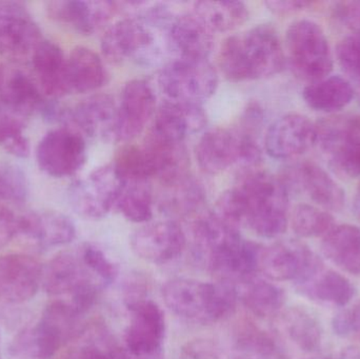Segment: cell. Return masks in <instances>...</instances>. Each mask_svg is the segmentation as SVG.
I'll return each mask as SVG.
<instances>
[{
	"label": "cell",
	"instance_id": "1",
	"mask_svg": "<svg viewBox=\"0 0 360 359\" xmlns=\"http://www.w3.org/2000/svg\"><path fill=\"white\" fill-rule=\"evenodd\" d=\"M229 216L257 235H283L289 223V191L278 177L264 171H243L238 183L222 193Z\"/></svg>",
	"mask_w": 360,
	"mask_h": 359
},
{
	"label": "cell",
	"instance_id": "2",
	"mask_svg": "<svg viewBox=\"0 0 360 359\" xmlns=\"http://www.w3.org/2000/svg\"><path fill=\"white\" fill-rule=\"evenodd\" d=\"M218 63L226 79L243 82L277 75L285 67L287 59L274 27L259 25L226 38Z\"/></svg>",
	"mask_w": 360,
	"mask_h": 359
},
{
	"label": "cell",
	"instance_id": "3",
	"mask_svg": "<svg viewBox=\"0 0 360 359\" xmlns=\"http://www.w3.org/2000/svg\"><path fill=\"white\" fill-rule=\"evenodd\" d=\"M162 297L167 307L182 320L209 325L232 315L239 294L236 287L224 282L174 278L165 285Z\"/></svg>",
	"mask_w": 360,
	"mask_h": 359
},
{
	"label": "cell",
	"instance_id": "4",
	"mask_svg": "<svg viewBox=\"0 0 360 359\" xmlns=\"http://www.w3.org/2000/svg\"><path fill=\"white\" fill-rule=\"evenodd\" d=\"M101 51L110 63H133L141 67L162 65L168 55L164 34L137 16L120 19L108 27Z\"/></svg>",
	"mask_w": 360,
	"mask_h": 359
},
{
	"label": "cell",
	"instance_id": "5",
	"mask_svg": "<svg viewBox=\"0 0 360 359\" xmlns=\"http://www.w3.org/2000/svg\"><path fill=\"white\" fill-rule=\"evenodd\" d=\"M195 154L199 168L211 175L219 174L234 164H241L245 171L257 169L262 162V151L254 135L226 128L205 132Z\"/></svg>",
	"mask_w": 360,
	"mask_h": 359
},
{
	"label": "cell",
	"instance_id": "6",
	"mask_svg": "<svg viewBox=\"0 0 360 359\" xmlns=\"http://www.w3.org/2000/svg\"><path fill=\"white\" fill-rule=\"evenodd\" d=\"M285 59L292 72L304 81L313 84L330 76L333 55L321 25L300 19L285 34Z\"/></svg>",
	"mask_w": 360,
	"mask_h": 359
},
{
	"label": "cell",
	"instance_id": "7",
	"mask_svg": "<svg viewBox=\"0 0 360 359\" xmlns=\"http://www.w3.org/2000/svg\"><path fill=\"white\" fill-rule=\"evenodd\" d=\"M315 145L338 174L360 176V118L333 115L315 124Z\"/></svg>",
	"mask_w": 360,
	"mask_h": 359
},
{
	"label": "cell",
	"instance_id": "8",
	"mask_svg": "<svg viewBox=\"0 0 360 359\" xmlns=\"http://www.w3.org/2000/svg\"><path fill=\"white\" fill-rule=\"evenodd\" d=\"M158 81L168 100L201 105L215 94L218 74L209 60L175 58L162 65Z\"/></svg>",
	"mask_w": 360,
	"mask_h": 359
},
{
	"label": "cell",
	"instance_id": "9",
	"mask_svg": "<svg viewBox=\"0 0 360 359\" xmlns=\"http://www.w3.org/2000/svg\"><path fill=\"white\" fill-rule=\"evenodd\" d=\"M36 160L42 172L54 178L73 176L86 162L84 135L70 126L46 133L36 148Z\"/></svg>",
	"mask_w": 360,
	"mask_h": 359
},
{
	"label": "cell",
	"instance_id": "10",
	"mask_svg": "<svg viewBox=\"0 0 360 359\" xmlns=\"http://www.w3.org/2000/svg\"><path fill=\"white\" fill-rule=\"evenodd\" d=\"M124 183L113 164H105L71 185L70 204L84 218H103L115 209Z\"/></svg>",
	"mask_w": 360,
	"mask_h": 359
},
{
	"label": "cell",
	"instance_id": "11",
	"mask_svg": "<svg viewBox=\"0 0 360 359\" xmlns=\"http://www.w3.org/2000/svg\"><path fill=\"white\" fill-rule=\"evenodd\" d=\"M264 247L233 234L212 253L207 269L218 282L243 286L255 280L260 272V261Z\"/></svg>",
	"mask_w": 360,
	"mask_h": 359
},
{
	"label": "cell",
	"instance_id": "12",
	"mask_svg": "<svg viewBox=\"0 0 360 359\" xmlns=\"http://www.w3.org/2000/svg\"><path fill=\"white\" fill-rule=\"evenodd\" d=\"M41 30L20 2L0 1V55L13 63L31 59Z\"/></svg>",
	"mask_w": 360,
	"mask_h": 359
},
{
	"label": "cell",
	"instance_id": "13",
	"mask_svg": "<svg viewBox=\"0 0 360 359\" xmlns=\"http://www.w3.org/2000/svg\"><path fill=\"white\" fill-rule=\"evenodd\" d=\"M158 99L153 86L146 79H132L122 89L118 103L116 143H128L145 131L155 116Z\"/></svg>",
	"mask_w": 360,
	"mask_h": 359
},
{
	"label": "cell",
	"instance_id": "14",
	"mask_svg": "<svg viewBox=\"0 0 360 359\" xmlns=\"http://www.w3.org/2000/svg\"><path fill=\"white\" fill-rule=\"evenodd\" d=\"M133 252L148 263L164 265L174 261L186 247V235L177 221L146 223L131 236Z\"/></svg>",
	"mask_w": 360,
	"mask_h": 359
},
{
	"label": "cell",
	"instance_id": "15",
	"mask_svg": "<svg viewBox=\"0 0 360 359\" xmlns=\"http://www.w3.org/2000/svg\"><path fill=\"white\" fill-rule=\"evenodd\" d=\"M63 120L84 137L116 143L118 103L110 95H92L65 111Z\"/></svg>",
	"mask_w": 360,
	"mask_h": 359
},
{
	"label": "cell",
	"instance_id": "16",
	"mask_svg": "<svg viewBox=\"0 0 360 359\" xmlns=\"http://www.w3.org/2000/svg\"><path fill=\"white\" fill-rule=\"evenodd\" d=\"M288 191L306 194L317 206L326 211H340L346 202L342 188L313 162H300L289 167L283 177H279Z\"/></svg>",
	"mask_w": 360,
	"mask_h": 359
},
{
	"label": "cell",
	"instance_id": "17",
	"mask_svg": "<svg viewBox=\"0 0 360 359\" xmlns=\"http://www.w3.org/2000/svg\"><path fill=\"white\" fill-rule=\"evenodd\" d=\"M316 126L307 116L291 113L275 120L264 136L266 153L274 159H293L315 145Z\"/></svg>",
	"mask_w": 360,
	"mask_h": 359
},
{
	"label": "cell",
	"instance_id": "18",
	"mask_svg": "<svg viewBox=\"0 0 360 359\" xmlns=\"http://www.w3.org/2000/svg\"><path fill=\"white\" fill-rule=\"evenodd\" d=\"M42 266L30 255L14 253L0 256V301H31L41 286Z\"/></svg>",
	"mask_w": 360,
	"mask_h": 359
},
{
	"label": "cell",
	"instance_id": "19",
	"mask_svg": "<svg viewBox=\"0 0 360 359\" xmlns=\"http://www.w3.org/2000/svg\"><path fill=\"white\" fill-rule=\"evenodd\" d=\"M165 42L172 59L209 60L215 48L213 32L192 12L176 15L165 32Z\"/></svg>",
	"mask_w": 360,
	"mask_h": 359
},
{
	"label": "cell",
	"instance_id": "20",
	"mask_svg": "<svg viewBox=\"0 0 360 359\" xmlns=\"http://www.w3.org/2000/svg\"><path fill=\"white\" fill-rule=\"evenodd\" d=\"M319 257L297 240H281L264 247L260 272L275 282H296L304 275Z\"/></svg>",
	"mask_w": 360,
	"mask_h": 359
},
{
	"label": "cell",
	"instance_id": "21",
	"mask_svg": "<svg viewBox=\"0 0 360 359\" xmlns=\"http://www.w3.org/2000/svg\"><path fill=\"white\" fill-rule=\"evenodd\" d=\"M130 312L132 318L126 332L129 351L139 358L153 355L162 347L166 333L164 312L150 299L135 306Z\"/></svg>",
	"mask_w": 360,
	"mask_h": 359
},
{
	"label": "cell",
	"instance_id": "22",
	"mask_svg": "<svg viewBox=\"0 0 360 359\" xmlns=\"http://www.w3.org/2000/svg\"><path fill=\"white\" fill-rule=\"evenodd\" d=\"M17 235L40 250H46L71 244L76 236V228L67 215L44 211L19 216Z\"/></svg>",
	"mask_w": 360,
	"mask_h": 359
},
{
	"label": "cell",
	"instance_id": "23",
	"mask_svg": "<svg viewBox=\"0 0 360 359\" xmlns=\"http://www.w3.org/2000/svg\"><path fill=\"white\" fill-rule=\"evenodd\" d=\"M294 284L302 296L331 307L345 308L355 295L352 282L338 272L326 269L321 259Z\"/></svg>",
	"mask_w": 360,
	"mask_h": 359
},
{
	"label": "cell",
	"instance_id": "24",
	"mask_svg": "<svg viewBox=\"0 0 360 359\" xmlns=\"http://www.w3.org/2000/svg\"><path fill=\"white\" fill-rule=\"evenodd\" d=\"M46 11L53 20L78 33L92 35L105 27L120 10L117 2L63 0L48 2Z\"/></svg>",
	"mask_w": 360,
	"mask_h": 359
},
{
	"label": "cell",
	"instance_id": "25",
	"mask_svg": "<svg viewBox=\"0 0 360 359\" xmlns=\"http://www.w3.org/2000/svg\"><path fill=\"white\" fill-rule=\"evenodd\" d=\"M207 124V115L201 105L168 100L158 105L151 132L164 138L184 143L190 135L200 132Z\"/></svg>",
	"mask_w": 360,
	"mask_h": 359
},
{
	"label": "cell",
	"instance_id": "26",
	"mask_svg": "<svg viewBox=\"0 0 360 359\" xmlns=\"http://www.w3.org/2000/svg\"><path fill=\"white\" fill-rule=\"evenodd\" d=\"M88 284H97L103 288L82 263L78 253H60L42 267L41 286L48 294L71 296Z\"/></svg>",
	"mask_w": 360,
	"mask_h": 359
},
{
	"label": "cell",
	"instance_id": "27",
	"mask_svg": "<svg viewBox=\"0 0 360 359\" xmlns=\"http://www.w3.org/2000/svg\"><path fill=\"white\" fill-rule=\"evenodd\" d=\"M39 86L25 72L15 67L0 69V105L30 118L46 105Z\"/></svg>",
	"mask_w": 360,
	"mask_h": 359
},
{
	"label": "cell",
	"instance_id": "28",
	"mask_svg": "<svg viewBox=\"0 0 360 359\" xmlns=\"http://www.w3.org/2000/svg\"><path fill=\"white\" fill-rule=\"evenodd\" d=\"M39 89L46 96L59 98L70 94L67 84V58L60 46L42 40L31 58Z\"/></svg>",
	"mask_w": 360,
	"mask_h": 359
},
{
	"label": "cell",
	"instance_id": "29",
	"mask_svg": "<svg viewBox=\"0 0 360 359\" xmlns=\"http://www.w3.org/2000/svg\"><path fill=\"white\" fill-rule=\"evenodd\" d=\"M65 75L70 94L94 92L105 86L108 78L101 57L86 46L72 51L67 58Z\"/></svg>",
	"mask_w": 360,
	"mask_h": 359
},
{
	"label": "cell",
	"instance_id": "30",
	"mask_svg": "<svg viewBox=\"0 0 360 359\" xmlns=\"http://www.w3.org/2000/svg\"><path fill=\"white\" fill-rule=\"evenodd\" d=\"M277 316L278 332L300 353L314 355L319 352L323 332L314 316L300 308H291Z\"/></svg>",
	"mask_w": 360,
	"mask_h": 359
},
{
	"label": "cell",
	"instance_id": "31",
	"mask_svg": "<svg viewBox=\"0 0 360 359\" xmlns=\"http://www.w3.org/2000/svg\"><path fill=\"white\" fill-rule=\"evenodd\" d=\"M321 251L340 269L360 275V228L357 226H335L323 237Z\"/></svg>",
	"mask_w": 360,
	"mask_h": 359
},
{
	"label": "cell",
	"instance_id": "32",
	"mask_svg": "<svg viewBox=\"0 0 360 359\" xmlns=\"http://www.w3.org/2000/svg\"><path fill=\"white\" fill-rule=\"evenodd\" d=\"M354 94V88L347 78L334 75L309 84L304 89L302 97L314 111L335 113L350 105Z\"/></svg>",
	"mask_w": 360,
	"mask_h": 359
},
{
	"label": "cell",
	"instance_id": "33",
	"mask_svg": "<svg viewBox=\"0 0 360 359\" xmlns=\"http://www.w3.org/2000/svg\"><path fill=\"white\" fill-rule=\"evenodd\" d=\"M162 187L165 191L160 197V207L167 215L188 217L200 210L205 204V190L190 174Z\"/></svg>",
	"mask_w": 360,
	"mask_h": 359
},
{
	"label": "cell",
	"instance_id": "34",
	"mask_svg": "<svg viewBox=\"0 0 360 359\" xmlns=\"http://www.w3.org/2000/svg\"><path fill=\"white\" fill-rule=\"evenodd\" d=\"M191 12L213 33L234 31L249 19V10L240 1H197Z\"/></svg>",
	"mask_w": 360,
	"mask_h": 359
},
{
	"label": "cell",
	"instance_id": "35",
	"mask_svg": "<svg viewBox=\"0 0 360 359\" xmlns=\"http://www.w3.org/2000/svg\"><path fill=\"white\" fill-rule=\"evenodd\" d=\"M65 345L60 337L42 322L21 331L10 345V353L16 359H51Z\"/></svg>",
	"mask_w": 360,
	"mask_h": 359
},
{
	"label": "cell",
	"instance_id": "36",
	"mask_svg": "<svg viewBox=\"0 0 360 359\" xmlns=\"http://www.w3.org/2000/svg\"><path fill=\"white\" fill-rule=\"evenodd\" d=\"M241 287V301L252 314L257 318H268L281 313L285 301L283 289L257 278Z\"/></svg>",
	"mask_w": 360,
	"mask_h": 359
},
{
	"label": "cell",
	"instance_id": "37",
	"mask_svg": "<svg viewBox=\"0 0 360 359\" xmlns=\"http://www.w3.org/2000/svg\"><path fill=\"white\" fill-rule=\"evenodd\" d=\"M115 209L132 223H150L154 211V196L150 181L124 183Z\"/></svg>",
	"mask_w": 360,
	"mask_h": 359
},
{
	"label": "cell",
	"instance_id": "38",
	"mask_svg": "<svg viewBox=\"0 0 360 359\" xmlns=\"http://www.w3.org/2000/svg\"><path fill=\"white\" fill-rule=\"evenodd\" d=\"M237 351L256 359H278L274 339L251 320H243L235 329Z\"/></svg>",
	"mask_w": 360,
	"mask_h": 359
},
{
	"label": "cell",
	"instance_id": "39",
	"mask_svg": "<svg viewBox=\"0 0 360 359\" xmlns=\"http://www.w3.org/2000/svg\"><path fill=\"white\" fill-rule=\"evenodd\" d=\"M29 118L0 105V148L14 157L27 158L31 153L25 129Z\"/></svg>",
	"mask_w": 360,
	"mask_h": 359
},
{
	"label": "cell",
	"instance_id": "40",
	"mask_svg": "<svg viewBox=\"0 0 360 359\" xmlns=\"http://www.w3.org/2000/svg\"><path fill=\"white\" fill-rule=\"evenodd\" d=\"M291 226L300 237H325L334 227L335 221L328 211L310 204H298L291 215Z\"/></svg>",
	"mask_w": 360,
	"mask_h": 359
},
{
	"label": "cell",
	"instance_id": "41",
	"mask_svg": "<svg viewBox=\"0 0 360 359\" xmlns=\"http://www.w3.org/2000/svg\"><path fill=\"white\" fill-rule=\"evenodd\" d=\"M112 164L124 183L150 181V179L153 178L141 145L128 143L120 148Z\"/></svg>",
	"mask_w": 360,
	"mask_h": 359
},
{
	"label": "cell",
	"instance_id": "42",
	"mask_svg": "<svg viewBox=\"0 0 360 359\" xmlns=\"http://www.w3.org/2000/svg\"><path fill=\"white\" fill-rule=\"evenodd\" d=\"M82 263L103 288L115 282L120 272L117 263L94 244H84L78 251Z\"/></svg>",
	"mask_w": 360,
	"mask_h": 359
},
{
	"label": "cell",
	"instance_id": "43",
	"mask_svg": "<svg viewBox=\"0 0 360 359\" xmlns=\"http://www.w3.org/2000/svg\"><path fill=\"white\" fill-rule=\"evenodd\" d=\"M29 194L27 177L21 169L0 162V202L22 204Z\"/></svg>",
	"mask_w": 360,
	"mask_h": 359
},
{
	"label": "cell",
	"instance_id": "44",
	"mask_svg": "<svg viewBox=\"0 0 360 359\" xmlns=\"http://www.w3.org/2000/svg\"><path fill=\"white\" fill-rule=\"evenodd\" d=\"M88 341L75 349L79 359H131L126 350L116 345L103 331L96 330Z\"/></svg>",
	"mask_w": 360,
	"mask_h": 359
},
{
	"label": "cell",
	"instance_id": "45",
	"mask_svg": "<svg viewBox=\"0 0 360 359\" xmlns=\"http://www.w3.org/2000/svg\"><path fill=\"white\" fill-rule=\"evenodd\" d=\"M338 63L351 84H355L360 92V33H353L338 44Z\"/></svg>",
	"mask_w": 360,
	"mask_h": 359
},
{
	"label": "cell",
	"instance_id": "46",
	"mask_svg": "<svg viewBox=\"0 0 360 359\" xmlns=\"http://www.w3.org/2000/svg\"><path fill=\"white\" fill-rule=\"evenodd\" d=\"M334 332L342 339L360 341V301L342 310L332 322Z\"/></svg>",
	"mask_w": 360,
	"mask_h": 359
},
{
	"label": "cell",
	"instance_id": "47",
	"mask_svg": "<svg viewBox=\"0 0 360 359\" xmlns=\"http://www.w3.org/2000/svg\"><path fill=\"white\" fill-rule=\"evenodd\" d=\"M149 280L141 274H132L124 285V301L129 310L148 301Z\"/></svg>",
	"mask_w": 360,
	"mask_h": 359
},
{
	"label": "cell",
	"instance_id": "48",
	"mask_svg": "<svg viewBox=\"0 0 360 359\" xmlns=\"http://www.w3.org/2000/svg\"><path fill=\"white\" fill-rule=\"evenodd\" d=\"M221 349L213 339H197L188 341L181 350V359H220Z\"/></svg>",
	"mask_w": 360,
	"mask_h": 359
},
{
	"label": "cell",
	"instance_id": "49",
	"mask_svg": "<svg viewBox=\"0 0 360 359\" xmlns=\"http://www.w3.org/2000/svg\"><path fill=\"white\" fill-rule=\"evenodd\" d=\"M334 16L340 23L360 33V0L359 1L338 2L333 8Z\"/></svg>",
	"mask_w": 360,
	"mask_h": 359
},
{
	"label": "cell",
	"instance_id": "50",
	"mask_svg": "<svg viewBox=\"0 0 360 359\" xmlns=\"http://www.w3.org/2000/svg\"><path fill=\"white\" fill-rule=\"evenodd\" d=\"M17 228L18 216L8 209L0 206V250L17 235Z\"/></svg>",
	"mask_w": 360,
	"mask_h": 359
},
{
	"label": "cell",
	"instance_id": "51",
	"mask_svg": "<svg viewBox=\"0 0 360 359\" xmlns=\"http://www.w3.org/2000/svg\"><path fill=\"white\" fill-rule=\"evenodd\" d=\"M312 2L304 1V0H271V1L266 2L269 10L277 15L300 12V11L309 8Z\"/></svg>",
	"mask_w": 360,
	"mask_h": 359
},
{
	"label": "cell",
	"instance_id": "52",
	"mask_svg": "<svg viewBox=\"0 0 360 359\" xmlns=\"http://www.w3.org/2000/svg\"><path fill=\"white\" fill-rule=\"evenodd\" d=\"M338 359H360V349L356 346H351L342 350Z\"/></svg>",
	"mask_w": 360,
	"mask_h": 359
},
{
	"label": "cell",
	"instance_id": "53",
	"mask_svg": "<svg viewBox=\"0 0 360 359\" xmlns=\"http://www.w3.org/2000/svg\"><path fill=\"white\" fill-rule=\"evenodd\" d=\"M353 209H354L355 215H356L357 218L360 221V185L359 189H357L356 195H355Z\"/></svg>",
	"mask_w": 360,
	"mask_h": 359
},
{
	"label": "cell",
	"instance_id": "54",
	"mask_svg": "<svg viewBox=\"0 0 360 359\" xmlns=\"http://www.w3.org/2000/svg\"><path fill=\"white\" fill-rule=\"evenodd\" d=\"M57 359H79L78 358L77 353H76L75 350H72V351L68 352L65 355L60 356Z\"/></svg>",
	"mask_w": 360,
	"mask_h": 359
},
{
	"label": "cell",
	"instance_id": "55",
	"mask_svg": "<svg viewBox=\"0 0 360 359\" xmlns=\"http://www.w3.org/2000/svg\"><path fill=\"white\" fill-rule=\"evenodd\" d=\"M233 359H256V358H252V356L245 355V354L239 353L238 355L235 356V358Z\"/></svg>",
	"mask_w": 360,
	"mask_h": 359
},
{
	"label": "cell",
	"instance_id": "56",
	"mask_svg": "<svg viewBox=\"0 0 360 359\" xmlns=\"http://www.w3.org/2000/svg\"><path fill=\"white\" fill-rule=\"evenodd\" d=\"M325 359H335V358H325Z\"/></svg>",
	"mask_w": 360,
	"mask_h": 359
},
{
	"label": "cell",
	"instance_id": "57",
	"mask_svg": "<svg viewBox=\"0 0 360 359\" xmlns=\"http://www.w3.org/2000/svg\"><path fill=\"white\" fill-rule=\"evenodd\" d=\"M2 65H0V69H1Z\"/></svg>",
	"mask_w": 360,
	"mask_h": 359
}]
</instances>
